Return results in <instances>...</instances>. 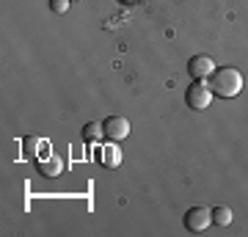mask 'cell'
I'll return each instance as SVG.
<instances>
[{
    "mask_svg": "<svg viewBox=\"0 0 248 237\" xmlns=\"http://www.w3.org/2000/svg\"><path fill=\"white\" fill-rule=\"evenodd\" d=\"M210 88H213L215 97H237L240 91H243V75H240L234 66H221V69L213 72V78H210Z\"/></svg>",
    "mask_w": 248,
    "mask_h": 237,
    "instance_id": "obj_1",
    "label": "cell"
},
{
    "mask_svg": "<svg viewBox=\"0 0 248 237\" xmlns=\"http://www.w3.org/2000/svg\"><path fill=\"white\" fill-rule=\"evenodd\" d=\"M213 97L215 94H213V88H210L207 80H193L185 91V102L190 111H207L210 102H213Z\"/></svg>",
    "mask_w": 248,
    "mask_h": 237,
    "instance_id": "obj_2",
    "label": "cell"
},
{
    "mask_svg": "<svg viewBox=\"0 0 248 237\" xmlns=\"http://www.w3.org/2000/svg\"><path fill=\"white\" fill-rule=\"evenodd\" d=\"M213 223V210H207V207H190L185 212V226L187 232H204V229Z\"/></svg>",
    "mask_w": 248,
    "mask_h": 237,
    "instance_id": "obj_3",
    "label": "cell"
},
{
    "mask_svg": "<svg viewBox=\"0 0 248 237\" xmlns=\"http://www.w3.org/2000/svg\"><path fill=\"white\" fill-rule=\"evenodd\" d=\"M187 72H190L193 80H207V78H213L215 61L210 58V55H193V58L187 61Z\"/></svg>",
    "mask_w": 248,
    "mask_h": 237,
    "instance_id": "obj_4",
    "label": "cell"
},
{
    "mask_svg": "<svg viewBox=\"0 0 248 237\" xmlns=\"http://www.w3.org/2000/svg\"><path fill=\"white\" fill-rule=\"evenodd\" d=\"M102 130H105L108 141H122L130 135V122L124 116H108L105 122H102Z\"/></svg>",
    "mask_w": 248,
    "mask_h": 237,
    "instance_id": "obj_5",
    "label": "cell"
},
{
    "mask_svg": "<svg viewBox=\"0 0 248 237\" xmlns=\"http://www.w3.org/2000/svg\"><path fill=\"white\" fill-rule=\"evenodd\" d=\"M36 168H39V174L42 176H61L63 171V160L58 158V155H39V160H36Z\"/></svg>",
    "mask_w": 248,
    "mask_h": 237,
    "instance_id": "obj_6",
    "label": "cell"
},
{
    "mask_svg": "<svg viewBox=\"0 0 248 237\" xmlns=\"http://www.w3.org/2000/svg\"><path fill=\"white\" fill-rule=\"evenodd\" d=\"M99 138H105V130H102L99 122H89L83 127V141H86V143H94V141H99Z\"/></svg>",
    "mask_w": 248,
    "mask_h": 237,
    "instance_id": "obj_7",
    "label": "cell"
},
{
    "mask_svg": "<svg viewBox=\"0 0 248 237\" xmlns=\"http://www.w3.org/2000/svg\"><path fill=\"white\" fill-rule=\"evenodd\" d=\"M119 163H122V152H119V146H105V149H102V166L116 168Z\"/></svg>",
    "mask_w": 248,
    "mask_h": 237,
    "instance_id": "obj_8",
    "label": "cell"
},
{
    "mask_svg": "<svg viewBox=\"0 0 248 237\" xmlns=\"http://www.w3.org/2000/svg\"><path fill=\"white\" fill-rule=\"evenodd\" d=\"M213 223H218V226H229L232 223V210L226 207V204L213 207Z\"/></svg>",
    "mask_w": 248,
    "mask_h": 237,
    "instance_id": "obj_9",
    "label": "cell"
},
{
    "mask_svg": "<svg viewBox=\"0 0 248 237\" xmlns=\"http://www.w3.org/2000/svg\"><path fill=\"white\" fill-rule=\"evenodd\" d=\"M69 3L72 0H50V11H55V14H66V11H69Z\"/></svg>",
    "mask_w": 248,
    "mask_h": 237,
    "instance_id": "obj_10",
    "label": "cell"
},
{
    "mask_svg": "<svg viewBox=\"0 0 248 237\" xmlns=\"http://www.w3.org/2000/svg\"><path fill=\"white\" fill-rule=\"evenodd\" d=\"M25 146H28V152L33 155V152L39 149V146H42V141H39V138H28V143H25Z\"/></svg>",
    "mask_w": 248,
    "mask_h": 237,
    "instance_id": "obj_11",
    "label": "cell"
},
{
    "mask_svg": "<svg viewBox=\"0 0 248 237\" xmlns=\"http://www.w3.org/2000/svg\"><path fill=\"white\" fill-rule=\"evenodd\" d=\"M127 3H130V0H127Z\"/></svg>",
    "mask_w": 248,
    "mask_h": 237,
    "instance_id": "obj_12",
    "label": "cell"
}]
</instances>
